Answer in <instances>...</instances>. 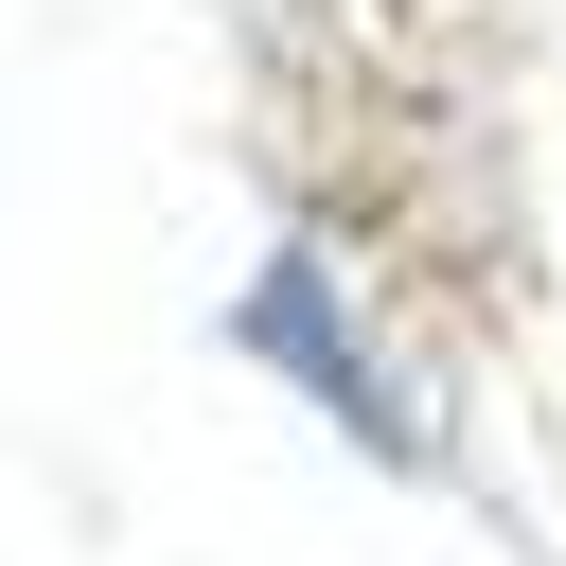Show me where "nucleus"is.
<instances>
[{
	"instance_id": "nucleus-1",
	"label": "nucleus",
	"mask_w": 566,
	"mask_h": 566,
	"mask_svg": "<svg viewBox=\"0 0 566 566\" xmlns=\"http://www.w3.org/2000/svg\"><path fill=\"white\" fill-rule=\"evenodd\" d=\"M230 336H248V354H283V371H301V389H318V407H336V424H354L371 460H407V442H424V424H407V389H389V371L354 354V318H336V283H318V265H265Z\"/></svg>"
}]
</instances>
